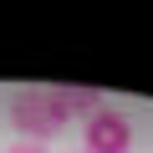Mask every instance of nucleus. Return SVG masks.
Returning <instances> with one entry per match:
<instances>
[{"label": "nucleus", "instance_id": "nucleus-1", "mask_svg": "<svg viewBox=\"0 0 153 153\" xmlns=\"http://www.w3.org/2000/svg\"><path fill=\"white\" fill-rule=\"evenodd\" d=\"M66 123H71V117H66L56 87H26V92L10 97V128H16L26 143H51Z\"/></svg>", "mask_w": 153, "mask_h": 153}, {"label": "nucleus", "instance_id": "nucleus-2", "mask_svg": "<svg viewBox=\"0 0 153 153\" xmlns=\"http://www.w3.org/2000/svg\"><path fill=\"white\" fill-rule=\"evenodd\" d=\"M133 148V128L117 107H102L82 123V153H128Z\"/></svg>", "mask_w": 153, "mask_h": 153}, {"label": "nucleus", "instance_id": "nucleus-3", "mask_svg": "<svg viewBox=\"0 0 153 153\" xmlns=\"http://www.w3.org/2000/svg\"><path fill=\"white\" fill-rule=\"evenodd\" d=\"M56 97H61L66 117H92V112H102V107H107L97 87H56Z\"/></svg>", "mask_w": 153, "mask_h": 153}, {"label": "nucleus", "instance_id": "nucleus-4", "mask_svg": "<svg viewBox=\"0 0 153 153\" xmlns=\"http://www.w3.org/2000/svg\"><path fill=\"white\" fill-rule=\"evenodd\" d=\"M0 153H51V148H46V143H26V138H16L10 148H0Z\"/></svg>", "mask_w": 153, "mask_h": 153}, {"label": "nucleus", "instance_id": "nucleus-5", "mask_svg": "<svg viewBox=\"0 0 153 153\" xmlns=\"http://www.w3.org/2000/svg\"><path fill=\"white\" fill-rule=\"evenodd\" d=\"M76 153H82V148H76Z\"/></svg>", "mask_w": 153, "mask_h": 153}]
</instances>
